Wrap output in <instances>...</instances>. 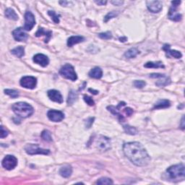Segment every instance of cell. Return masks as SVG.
I'll return each instance as SVG.
<instances>
[{"label": "cell", "mask_w": 185, "mask_h": 185, "mask_svg": "<svg viewBox=\"0 0 185 185\" xmlns=\"http://www.w3.org/2000/svg\"><path fill=\"white\" fill-rule=\"evenodd\" d=\"M123 151L126 158L137 166H145L150 161L148 152L138 142L125 143L123 146Z\"/></svg>", "instance_id": "obj_1"}, {"label": "cell", "mask_w": 185, "mask_h": 185, "mask_svg": "<svg viewBox=\"0 0 185 185\" xmlns=\"http://www.w3.org/2000/svg\"><path fill=\"white\" fill-rule=\"evenodd\" d=\"M166 174L172 182H177L183 181L185 177V167L183 164L172 166L166 170Z\"/></svg>", "instance_id": "obj_2"}, {"label": "cell", "mask_w": 185, "mask_h": 185, "mask_svg": "<svg viewBox=\"0 0 185 185\" xmlns=\"http://www.w3.org/2000/svg\"><path fill=\"white\" fill-rule=\"evenodd\" d=\"M13 111L17 116L21 118H28L33 114L34 109L30 104L25 102H18L12 106Z\"/></svg>", "instance_id": "obj_3"}, {"label": "cell", "mask_w": 185, "mask_h": 185, "mask_svg": "<svg viewBox=\"0 0 185 185\" xmlns=\"http://www.w3.org/2000/svg\"><path fill=\"white\" fill-rule=\"evenodd\" d=\"M59 74L62 77L72 80V81H75L77 79V76L75 71V69L70 64H64L63 67L60 69Z\"/></svg>", "instance_id": "obj_4"}, {"label": "cell", "mask_w": 185, "mask_h": 185, "mask_svg": "<svg viewBox=\"0 0 185 185\" xmlns=\"http://www.w3.org/2000/svg\"><path fill=\"white\" fill-rule=\"evenodd\" d=\"M96 145L100 151L105 152L111 149L110 139L104 135H99L96 138Z\"/></svg>", "instance_id": "obj_5"}, {"label": "cell", "mask_w": 185, "mask_h": 185, "mask_svg": "<svg viewBox=\"0 0 185 185\" xmlns=\"http://www.w3.org/2000/svg\"><path fill=\"white\" fill-rule=\"evenodd\" d=\"M172 6L171 7L169 12H168V18L172 21H180L182 18V14H180L179 13L177 12V7L178 6L181 4V1H173L172 2Z\"/></svg>", "instance_id": "obj_6"}, {"label": "cell", "mask_w": 185, "mask_h": 185, "mask_svg": "<svg viewBox=\"0 0 185 185\" xmlns=\"http://www.w3.org/2000/svg\"><path fill=\"white\" fill-rule=\"evenodd\" d=\"M25 150L28 154L29 155H36V154H43V155H49L50 153L49 150L43 149V148H39L38 145L34 144H28L25 147Z\"/></svg>", "instance_id": "obj_7"}, {"label": "cell", "mask_w": 185, "mask_h": 185, "mask_svg": "<svg viewBox=\"0 0 185 185\" xmlns=\"http://www.w3.org/2000/svg\"><path fill=\"white\" fill-rule=\"evenodd\" d=\"M2 165L5 169L12 170L15 168L17 165V159L15 156L7 155L6 156L2 162Z\"/></svg>", "instance_id": "obj_8"}, {"label": "cell", "mask_w": 185, "mask_h": 185, "mask_svg": "<svg viewBox=\"0 0 185 185\" xmlns=\"http://www.w3.org/2000/svg\"><path fill=\"white\" fill-rule=\"evenodd\" d=\"M22 87L27 89H34L37 85V79L33 76H25L20 81Z\"/></svg>", "instance_id": "obj_9"}, {"label": "cell", "mask_w": 185, "mask_h": 185, "mask_svg": "<svg viewBox=\"0 0 185 185\" xmlns=\"http://www.w3.org/2000/svg\"><path fill=\"white\" fill-rule=\"evenodd\" d=\"M36 24V20L33 14L30 11H27L25 14V25H24V29L25 31H29L33 29Z\"/></svg>", "instance_id": "obj_10"}, {"label": "cell", "mask_w": 185, "mask_h": 185, "mask_svg": "<svg viewBox=\"0 0 185 185\" xmlns=\"http://www.w3.org/2000/svg\"><path fill=\"white\" fill-rule=\"evenodd\" d=\"M48 118L52 122H59L64 119V114L60 111L57 110H50L47 113Z\"/></svg>", "instance_id": "obj_11"}, {"label": "cell", "mask_w": 185, "mask_h": 185, "mask_svg": "<svg viewBox=\"0 0 185 185\" xmlns=\"http://www.w3.org/2000/svg\"><path fill=\"white\" fill-rule=\"evenodd\" d=\"M146 5L148 10L153 13H159L163 8L162 2L160 1H147Z\"/></svg>", "instance_id": "obj_12"}, {"label": "cell", "mask_w": 185, "mask_h": 185, "mask_svg": "<svg viewBox=\"0 0 185 185\" xmlns=\"http://www.w3.org/2000/svg\"><path fill=\"white\" fill-rule=\"evenodd\" d=\"M13 36L17 41H26L28 39V34L24 31L23 28H18L13 32Z\"/></svg>", "instance_id": "obj_13"}, {"label": "cell", "mask_w": 185, "mask_h": 185, "mask_svg": "<svg viewBox=\"0 0 185 185\" xmlns=\"http://www.w3.org/2000/svg\"><path fill=\"white\" fill-rule=\"evenodd\" d=\"M33 60L35 63L39 64V65H41L43 67H46L49 64V57L42 54H36L33 58Z\"/></svg>", "instance_id": "obj_14"}, {"label": "cell", "mask_w": 185, "mask_h": 185, "mask_svg": "<svg viewBox=\"0 0 185 185\" xmlns=\"http://www.w3.org/2000/svg\"><path fill=\"white\" fill-rule=\"evenodd\" d=\"M169 44H164L163 46V50L166 52V55L167 57H174L176 59H180L182 57V54L181 52L176 51V50H172L170 49Z\"/></svg>", "instance_id": "obj_15"}, {"label": "cell", "mask_w": 185, "mask_h": 185, "mask_svg": "<svg viewBox=\"0 0 185 185\" xmlns=\"http://www.w3.org/2000/svg\"><path fill=\"white\" fill-rule=\"evenodd\" d=\"M48 97L52 101L57 102V103H63V97L59 91L57 90H50L47 92Z\"/></svg>", "instance_id": "obj_16"}, {"label": "cell", "mask_w": 185, "mask_h": 185, "mask_svg": "<svg viewBox=\"0 0 185 185\" xmlns=\"http://www.w3.org/2000/svg\"><path fill=\"white\" fill-rule=\"evenodd\" d=\"M125 105L126 104L124 102H121V103L119 104V105L116 106V107H115V106H108L107 109L111 113L114 114L115 116H117L120 122H123L124 117H123V116H122V114H120V113H119V108H121L122 106H125Z\"/></svg>", "instance_id": "obj_17"}, {"label": "cell", "mask_w": 185, "mask_h": 185, "mask_svg": "<svg viewBox=\"0 0 185 185\" xmlns=\"http://www.w3.org/2000/svg\"><path fill=\"white\" fill-rule=\"evenodd\" d=\"M85 41V38L83 36H71L67 40V46L69 47H72L75 44L81 43Z\"/></svg>", "instance_id": "obj_18"}, {"label": "cell", "mask_w": 185, "mask_h": 185, "mask_svg": "<svg viewBox=\"0 0 185 185\" xmlns=\"http://www.w3.org/2000/svg\"><path fill=\"white\" fill-rule=\"evenodd\" d=\"M52 35V32L50 31H46L45 29L43 28H39L38 31L36 33V37H40V36H46V40L45 43H48L49 41V40L51 39Z\"/></svg>", "instance_id": "obj_19"}, {"label": "cell", "mask_w": 185, "mask_h": 185, "mask_svg": "<svg viewBox=\"0 0 185 185\" xmlns=\"http://www.w3.org/2000/svg\"><path fill=\"white\" fill-rule=\"evenodd\" d=\"M72 168L70 165H65V166H62L59 170V174L61 175L62 177L68 178L72 175Z\"/></svg>", "instance_id": "obj_20"}, {"label": "cell", "mask_w": 185, "mask_h": 185, "mask_svg": "<svg viewBox=\"0 0 185 185\" xmlns=\"http://www.w3.org/2000/svg\"><path fill=\"white\" fill-rule=\"evenodd\" d=\"M89 76L90 77L95 78V79H100L103 76V71L100 67H94L90 71Z\"/></svg>", "instance_id": "obj_21"}, {"label": "cell", "mask_w": 185, "mask_h": 185, "mask_svg": "<svg viewBox=\"0 0 185 185\" xmlns=\"http://www.w3.org/2000/svg\"><path fill=\"white\" fill-rule=\"evenodd\" d=\"M171 104L168 100H160L155 104L153 109H160V108H166L169 107Z\"/></svg>", "instance_id": "obj_22"}, {"label": "cell", "mask_w": 185, "mask_h": 185, "mask_svg": "<svg viewBox=\"0 0 185 185\" xmlns=\"http://www.w3.org/2000/svg\"><path fill=\"white\" fill-rule=\"evenodd\" d=\"M5 16L8 19L13 20V21H17L18 20V15L15 13V11L13 9H12V8H7L6 9Z\"/></svg>", "instance_id": "obj_23"}, {"label": "cell", "mask_w": 185, "mask_h": 185, "mask_svg": "<svg viewBox=\"0 0 185 185\" xmlns=\"http://www.w3.org/2000/svg\"><path fill=\"white\" fill-rule=\"evenodd\" d=\"M12 54L18 58L23 57L25 55V49L23 46H17L11 51Z\"/></svg>", "instance_id": "obj_24"}, {"label": "cell", "mask_w": 185, "mask_h": 185, "mask_svg": "<svg viewBox=\"0 0 185 185\" xmlns=\"http://www.w3.org/2000/svg\"><path fill=\"white\" fill-rule=\"evenodd\" d=\"M78 96L77 93L76 92L75 90H71L70 92L69 96H68V98H67V104L68 106H72L76 100H77Z\"/></svg>", "instance_id": "obj_25"}, {"label": "cell", "mask_w": 185, "mask_h": 185, "mask_svg": "<svg viewBox=\"0 0 185 185\" xmlns=\"http://www.w3.org/2000/svg\"><path fill=\"white\" fill-rule=\"evenodd\" d=\"M140 53L139 50L136 48H132V49H129L127 51L125 52L124 54V57L128 59H132V58L136 57L138 56V54Z\"/></svg>", "instance_id": "obj_26"}, {"label": "cell", "mask_w": 185, "mask_h": 185, "mask_svg": "<svg viewBox=\"0 0 185 185\" xmlns=\"http://www.w3.org/2000/svg\"><path fill=\"white\" fill-rule=\"evenodd\" d=\"M144 67L146 68H164L165 66L161 62H149L145 64Z\"/></svg>", "instance_id": "obj_27"}, {"label": "cell", "mask_w": 185, "mask_h": 185, "mask_svg": "<svg viewBox=\"0 0 185 185\" xmlns=\"http://www.w3.org/2000/svg\"><path fill=\"white\" fill-rule=\"evenodd\" d=\"M170 83H171L170 78L164 76V77L162 78V80H158V81L156 83V85L157 86H158V87H164V86L169 85Z\"/></svg>", "instance_id": "obj_28"}, {"label": "cell", "mask_w": 185, "mask_h": 185, "mask_svg": "<svg viewBox=\"0 0 185 185\" xmlns=\"http://www.w3.org/2000/svg\"><path fill=\"white\" fill-rule=\"evenodd\" d=\"M124 130L126 133L129 134H132V135H134L138 133V130L134 126H131L130 125H124Z\"/></svg>", "instance_id": "obj_29"}, {"label": "cell", "mask_w": 185, "mask_h": 185, "mask_svg": "<svg viewBox=\"0 0 185 185\" xmlns=\"http://www.w3.org/2000/svg\"><path fill=\"white\" fill-rule=\"evenodd\" d=\"M41 138L43 140H45L46 142H51L52 141L51 134L49 130H43L41 133Z\"/></svg>", "instance_id": "obj_30"}, {"label": "cell", "mask_w": 185, "mask_h": 185, "mask_svg": "<svg viewBox=\"0 0 185 185\" xmlns=\"http://www.w3.org/2000/svg\"><path fill=\"white\" fill-rule=\"evenodd\" d=\"M119 12L118 11H112L110 12V13H108L107 15H106L105 17H104V21L105 22V23H107V22L109 21V20L112 19V18L116 17V16L119 15Z\"/></svg>", "instance_id": "obj_31"}, {"label": "cell", "mask_w": 185, "mask_h": 185, "mask_svg": "<svg viewBox=\"0 0 185 185\" xmlns=\"http://www.w3.org/2000/svg\"><path fill=\"white\" fill-rule=\"evenodd\" d=\"M113 183V181L107 177H102L96 182L97 184H112Z\"/></svg>", "instance_id": "obj_32"}, {"label": "cell", "mask_w": 185, "mask_h": 185, "mask_svg": "<svg viewBox=\"0 0 185 185\" xmlns=\"http://www.w3.org/2000/svg\"><path fill=\"white\" fill-rule=\"evenodd\" d=\"M5 93L6 94V95L9 96L13 98H16L19 96V93H18V92L15 90L6 89V90H5Z\"/></svg>", "instance_id": "obj_33"}, {"label": "cell", "mask_w": 185, "mask_h": 185, "mask_svg": "<svg viewBox=\"0 0 185 185\" xmlns=\"http://www.w3.org/2000/svg\"><path fill=\"white\" fill-rule=\"evenodd\" d=\"M48 15L51 17V19L53 20V21L55 23H59V15H57V13L54 11H48Z\"/></svg>", "instance_id": "obj_34"}, {"label": "cell", "mask_w": 185, "mask_h": 185, "mask_svg": "<svg viewBox=\"0 0 185 185\" xmlns=\"http://www.w3.org/2000/svg\"><path fill=\"white\" fill-rule=\"evenodd\" d=\"M98 36L99 38H100L101 39H105V40H108V39H111L112 38V35L111 33L109 31L106 32V33H101L98 34Z\"/></svg>", "instance_id": "obj_35"}, {"label": "cell", "mask_w": 185, "mask_h": 185, "mask_svg": "<svg viewBox=\"0 0 185 185\" xmlns=\"http://www.w3.org/2000/svg\"><path fill=\"white\" fill-rule=\"evenodd\" d=\"M145 85L146 82L145 81H142V80H135L134 82V87H136L137 88H142L145 86Z\"/></svg>", "instance_id": "obj_36"}, {"label": "cell", "mask_w": 185, "mask_h": 185, "mask_svg": "<svg viewBox=\"0 0 185 185\" xmlns=\"http://www.w3.org/2000/svg\"><path fill=\"white\" fill-rule=\"evenodd\" d=\"M84 100H85V101L87 103V104H88V105L90 106H93L94 104H95V103H94V100H92V98L88 96H84Z\"/></svg>", "instance_id": "obj_37"}, {"label": "cell", "mask_w": 185, "mask_h": 185, "mask_svg": "<svg viewBox=\"0 0 185 185\" xmlns=\"http://www.w3.org/2000/svg\"><path fill=\"white\" fill-rule=\"evenodd\" d=\"M94 119H95V118L94 117H90L88 118L87 120L85 122V125L86 126V128H90L91 127L92 124H93V121Z\"/></svg>", "instance_id": "obj_38"}, {"label": "cell", "mask_w": 185, "mask_h": 185, "mask_svg": "<svg viewBox=\"0 0 185 185\" xmlns=\"http://www.w3.org/2000/svg\"><path fill=\"white\" fill-rule=\"evenodd\" d=\"M8 134H9V132H8L7 130H6V129H5V127L2 125L1 126V133H0V137H1V138H5L8 135Z\"/></svg>", "instance_id": "obj_39"}, {"label": "cell", "mask_w": 185, "mask_h": 185, "mask_svg": "<svg viewBox=\"0 0 185 185\" xmlns=\"http://www.w3.org/2000/svg\"><path fill=\"white\" fill-rule=\"evenodd\" d=\"M124 111L125 112V114H126V116H131L132 114H133V109H132L131 108H129V107L124 108Z\"/></svg>", "instance_id": "obj_40"}, {"label": "cell", "mask_w": 185, "mask_h": 185, "mask_svg": "<svg viewBox=\"0 0 185 185\" xmlns=\"http://www.w3.org/2000/svg\"><path fill=\"white\" fill-rule=\"evenodd\" d=\"M165 75H162V74H158V73H153L150 75V77L151 78H161L164 77Z\"/></svg>", "instance_id": "obj_41"}, {"label": "cell", "mask_w": 185, "mask_h": 185, "mask_svg": "<svg viewBox=\"0 0 185 185\" xmlns=\"http://www.w3.org/2000/svg\"><path fill=\"white\" fill-rule=\"evenodd\" d=\"M111 3L113 4L115 6H121L123 5L124 1H121V0H116V1H111Z\"/></svg>", "instance_id": "obj_42"}, {"label": "cell", "mask_w": 185, "mask_h": 185, "mask_svg": "<svg viewBox=\"0 0 185 185\" xmlns=\"http://www.w3.org/2000/svg\"><path fill=\"white\" fill-rule=\"evenodd\" d=\"M95 2L98 5H106V3H107V1H106V0L105 1H104V0H98V1L95 0Z\"/></svg>", "instance_id": "obj_43"}, {"label": "cell", "mask_w": 185, "mask_h": 185, "mask_svg": "<svg viewBox=\"0 0 185 185\" xmlns=\"http://www.w3.org/2000/svg\"><path fill=\"white\" fill-rule=\"evenodd\" d=\"M70 2H67V1H61L59 2L60 5H62V6H67L68 4H70Z\"/></svg>", "instance_id": "obj_44"}, {"label": "cell", "mask_w": 185, "mask_h": 185, "mask_svg": "<svg viewBox=\"0 0 185 185\" xmlns=\"http://www.w3.org/2000/svg\"><path fill=\"white\" fill-rule=\"evenodd\" d=\"M88 91L89 92H91L92 94H93V95H97V94L98 93V90H92V89H90L88 90Z\"/></svg>", "instance_id": "obj_45"}, {"label": "cell", "mask_w": 185, "mask_h": 185, "mask_svg": "<svg viewBox=\"0 0 185 185\" xmlns=\"http://www.w3.org/2000/svg\"><path fill=\"white\" fill-rule=\"evenodd\" d=\"M184 116H183L182 119V125H181V126H182V130H184Z\"/></svg>", "instance_id": "obj_46"}, {"label": "cell", "mask_w": 185, "mask_h": 185, "mask_svg": "<svg viewBox=\"0 0 185 185\" xmlns=\"http://www.w3.org/2000/svg\"><path fill=\"white\" fill-rule=\"evenodd\" d=\"M120 41H122V42H124L126 41V37H122V38H120L119 39Z\"/></svg>", "instance_id": "obj_47"}]
</instances>
